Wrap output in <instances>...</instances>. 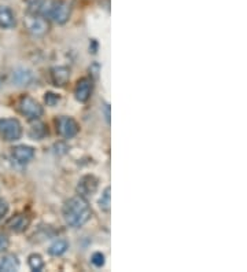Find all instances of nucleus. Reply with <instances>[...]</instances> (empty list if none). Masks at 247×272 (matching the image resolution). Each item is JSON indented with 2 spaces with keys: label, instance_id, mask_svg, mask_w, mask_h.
I'll return each mask as SVG.
<instances>
[{
  "label": "nucleus",
  "instance_id": "nucleus-12",
  "mask_svg": "<svg viewBox=\"0 0 247 272\" xmlns=\"http://www.w3.org/2000/svg\"><path fill=\"white\" fill-rule=\"evenodd\" d=\"M20 268V261L14 254H7L0 260V271L14 272Z\"/></svg>",
  "mask_w": 247,
  "mask_h": 272
},
{
  "label": "nucleus",
  "instance_id": "nucleus-18",
  "mask_svg": "<svg viewBox=\"0 0 247 272\" xmlns=\"http://www.w3.org/2000/svg\"><path fill=\"white\" fill-rule=\"evenodd\" d=\"M60 101V96L54 94V92H47V94L44 95V102H46V105H47V106L54 107Z\"/></svg>",
  "mask_w": 247,
  "mask_h": 272
},
{
  "label": "nucleus",
  "instance_id": "nucleus-5",
  "mask_svg": "<svg viewBox=\"0 0 247 272\" xmlns=\"http://www.w3.org/2000/svg\"><path fill=\"white\" fill-rule=\"evenodd\" d=\"M55 124H56V132L66 139L74 138L80 131V127H78L77 121L74 118L68 117V116H62V117L56 118Z\"/></svg>",
  "mask_w": 247,
  "mask_h": 272
},
{
  "label": "nucleus",
  "instance_id": "nucleus-17",
  "mask_svg": "<svg viewBox=\"0 0 247 272\" xmlns=\"http://www.w3.org/2000/svg\"><path fill=\"white\" fill-rule=\"evenodd\" d=\"M110 205H112V198H110V187H106L102 194V198L99 199V206L103 212H110Z\"/></svg>",
  "mask_w": 247,
  "mask_h": 272
},
{
  "label": "nucleus",
  "instance_id": "nucleus-15",
  "mask_svg": "<svg viewBox=\"0 0 247 272\" xmlns=\"http://www.w3.org/2000/svg\"><path fill=\"white\" fill-rule=\"evenodd\" d=\"M47 134H48V131L46 128V125H44L43 123L38 121V120H34V123L32 124V128H30V136H32L33 139L40 140V139H43Z\"/></svg>",
  "mask_w": 247,
  "mask_h": 272
},
{
  "label": "nucleus",
  "instance_id": "nucleus-1",
  "mask_svg": "<svg viewBox=\"0 0 247 272\" xmlns=\"http://www.w3.org/2000/svg\"><path fill=\"white\" fill-rule=\"evenodd\" d=\"M62 213H64L66 224L72 228H80L91 219L92 210L86 198L81 195H76L64 202Z\"/></svg>",
  "mask_w": 247,
  "mask_h": 272
},
{
  "label": "nucleus",
  "instance_id": "nucleus-2",
  "mask_svg": "<svg viewBox=\"0 0 247 272\" xmlns=\"http://www.w3.org/2000/svg\"><path fill=\"white\" fill-rule=\"evenodd\" d=\"M0 136L6 142H16L22 136V125L16 118L0 120Z\"/></svg>",
  "mask_w": 247,
  "mask_h": 272
},
{
  "label": "nucleus",
  "instance_id": "nucleus-10",
  "mask_svg": "<svg viewBox=\"0 0 247 272\" xmlns=\"http://www.w3.org/2000/svg\"><path fill=\"white\" fill-rule=\"evenodd\" d=\"M29 224H30V219L28 217L26 214L24 213L16 214L14 217H11V219L7 221V227H8L12 232H16V234L24 232V231L29 227Z\"/></svg>",
  "mask_w": 247,
  "mask_h": 272
},
{
  "label": "nucleus",
  "instance_id": "nucleus-3",
  "mask_svg": "<svg viewBox=\"0 0 247 272\" xmlns=\"http://www.w3.org/2000/svg\"><path fill=\"white\" fill-rule=\"evenodd\" d=\"M18 109H20V112L28 117L29 120H38V118L43 116V106L36 102L33 98L30 96H22L20 102H18Z\"/></svg>",
  "mask_w": 247,
  "mask_h": 272
},
{
  "label": "nucleus",
  "instance_id": "nucleus-8",
  "mask_svg": "<svg viewBox=\"0 0 247 272\" xmlns=\"http://www.w3.org/2000/svg\"><path fill=\"white\" fill-rule=\"evenodd\" d=\"M11 157L12 160L16 161V164L18 165H25L28 162H30L34 157V149L30 147V146H16L11 151Z\"/></svg>",
  "mask_w": 247,
  "mask_h": 272
},
{
  "label": "nucleus",
  "instance_id": "nucleus-20",
  "mask_svg": "<svg viewBox=\"0 0 247 272\" xmlns=\"http://www.w3.org/2000/svg\"><path fill=\"white\" fill-rule=\"evenodd\" d=\"M8 213V203L6 199L0 198V220L4 219L6 214Z\"/></svg>",
  "mask_w": 247,
  "mask_h": 272
},
{
  "label": "nucleus",
  "instance_id": "nucleus-14",
  "mask_svg": "<svg viewBox=\"0 0 247 272\" xmlns=\"http://www.w3.org/2000/svg\"><path fill=\"white\" fill-rule=\"evenodd\" d=\"M68 249H69V242L64 239H58V240H55L54 243L50 246L48 253L51 254V256L60 257V256H62V254H64Z\"/></svg>",
  "mask_w": 247,
  "mask_h": 272
},
{
  "label": "nucleus",
  "instance_id": "nucleus-22",
  "mask_svg": "<svg viewBox=\"0 0 247 272\" xmlns=\"http://www.w3.org/2000/svg\"><path fill=\"white\" fill-rule=\"evenodd\" d=\"M106 118H108V121H110V106L106 105Z\"/></svg>",
  "mask_w": 247,
  "mask_h": 272
},
{
  "label": "nucleus",
  "instance_id": "nucleus-21",
  "mask_svg": "<svg viewBox=\"0 0 247 272\" xmlns=\"http://www.w3.org/2000/svg\"><path fill=\"white\" fill-rule=\"evenodd\" d=\"M8 246H10V240H8V238H7V235L0 232V251L7 250V249H8Z\"/></svg>",
  "mask_w": 247,
  "mask_h": 272
},
{
  "label": "nucleus",
  "instance_id": "nucleus-19",
  "mask_svg": "<svg viewBox=\"0 0 247 272\" xmlns=\"http://www.w3.org/2000/svg\"><path fill=\"white\" fill-rule=\"evenodd\" d=\"M91 261H92V264L95 265V267H98V268L103 267V265H104V262H106L104 261V254H102L100 251L94 253L91 257Z\"/></svg>",
  "mask_w": 247,
  "mask_h": 272
},
{
  "label": "nucleus",
  "instance_id": "nucleus-16",
  "mask_svg": "<svg viewBox=\"0 0 247 272\" xmlns=\"http://www.w3.org/2000/svg\"><path fill=\"white\" fill-rule=\"evenodd\" d=\"M28 262H29V267L34 272H40L44 268V260L43 257L38 254V253H33L30 256L28 257Z\"/></svg>",
  "mask_w": 247,
  "mask_h": 272
},
{
  "label": "nucleus",
  "instance_id": "nucleus-9",
  "mask_svg": "<svg viewBox=\"0 0 247 272\" xmlns=\"http://www.w3.org/2000/svg\"><path fill=\"white\" fill-rule=\"evenodd\" d=\"M51 80L56 87H64L70 80V69L68 66H55L51 69Z\"/></svg>",
  "mask_w": 247,
  "mask_h": 272
},
{
  "label": "nucleus",
  "instance_id": "nucleus-6",
  "mask_svg": "<svg viewBox=\"0 0 247 272\" xmlns=\"http://www.w3.org/2000/svg\"><path fill=\"white\" fill-rule=\"evenodd\" d=\"M98 186H99V180L94 175H86L82 176L78 180V184H77V194L81 195V197H90L92 194H95L98 190Z\"/></svg>",
  "mask_w": 247,
  "mask_h": 272
},
{
  "label": "nucleus",
  "instance_id": "nucleus-4",
  "mask_svg": "<svg viewBox=\"0 0 247 272\" xmlns=\"http://www.w3.org/2000/svg\"><path fill=\"white\" fill-rule=\"evenodd\" d=\"M25 22V28L26 31L34 38H42L46 33L48 32L50 25L48 21L40 16H32V14H28L26 18L24 20Z\"/></svg>",
  "mask_w": 247,
  "mask_h": 272
},
{
  "label": "nucleus",
  "instance_id": "nucleus-11",
  "mask_svg": "<svg viewBox=\"0 0 247 272\" xmlns=\"http://www.w3.org/2000/svg\"><path fill=\"white\" fill-rule=\"evenodd\" d=\"M16 27V16L7 6H0V28L10 29Z\"/></svg>",
  "mask_w": 247,
  "mask_h": 272
},
{
  "label": "nucleus",
  "instance_id": "nucleus-7",
  "mask_svg": "<svg viewBox=\"0 0 247 272\" xmlns=\"http://www.w3.org/2000/svg\"><path fill=\"white\" fill-rule=\"evenodd\" d=\"M92 88H94V81L90 77H82L77 81L74 88L76 99L81 103H86L91 98Z\"/></svg>",
  "mask_w": 247,
  "mask_h": 272
},
{
  "label": "nucleus",
  "instance_id": "nucleus-13",
  "mask_svg": "<svg viewBox=\"0 0 247 272\" xmlns=\"http://www.w3.org/2000/svg\"><path fill=\"white\" fill-rule=\"evenodd\" d=\"M32 79V73L25 69L16 70L12 75V81L16 83V86H28V84H30Z\"/></svg>",
  "mask_w": 247,
  "mask_h": 272
}]
</instances>
